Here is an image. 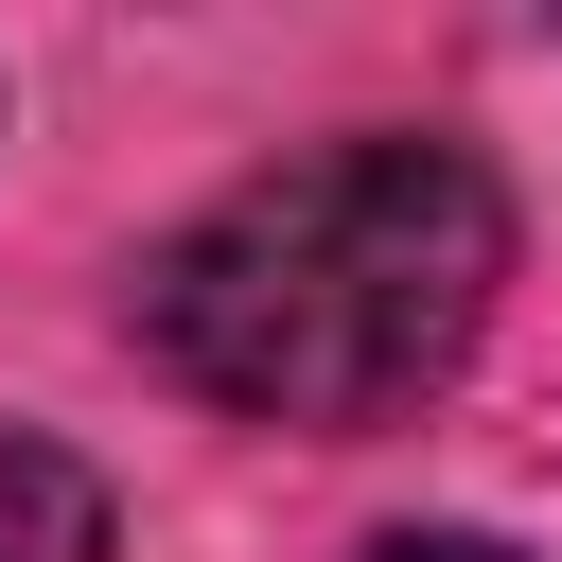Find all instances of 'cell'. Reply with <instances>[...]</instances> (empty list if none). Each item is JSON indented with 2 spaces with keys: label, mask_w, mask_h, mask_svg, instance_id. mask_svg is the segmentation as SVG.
Segmentation results:
<instances>
[{
  "label": "cell",
  "mask_w": 562,
  "mask_h": 562,
  "mask_svg": "<svg viewBox=\"0 0 562 562\" xmlns=\"http://www.w3.org/2000/svg\"><path fill=\"white\" fill-rule=\"evenodd\" d=\"M492 281H509V193L457 140H316L158 246L140 351L228 422L369 439L474 351Z\"/></svg>",
  "instance_id": "1"
},
{
  "label": "cell",
  "mask_w": 562,
  "mask_h": 562,
  "mask_svg": "<svg viewBox=\"0 0 562 562\" xmlns=\"http://www.w3.org/2000/svg\"><path fill=\"white\" fill-rule=\"evenodd\" d=\"M0 562H105V492L18 422H0Z\"/></svg>",
  "instance_id": "2"
},
{
  "label": "cell",
  "mask_w": 562,
  "mask_h": 562,
  "mask_svg": "<svg viewBox=\"0 0 562 562\" xmlns=\"http://www.w3.org/2000/svg\"><path fill=\"white\" fill-rule=\"evenodd\" d=\"M369 562H509V544H474V527H404V544H369Z\"/></svg>",
  "instance_id": "3"
}]
</instances>
